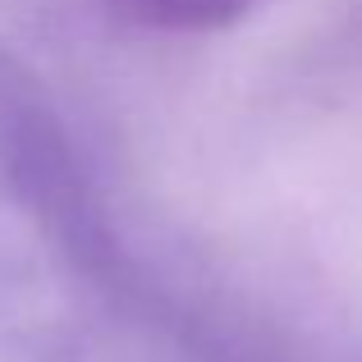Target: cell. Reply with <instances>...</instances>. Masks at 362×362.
<instances>
[{"label": "cell", "mask_w": 362, "mask_h": 362, "mask_svg": "<svg viewBox=\"0 0 362 362\" xmlns=\"http://www.w3.org/2000/svg\"><path fill=\"white\" fill-rule=\"evenodd\" d=\"M257 0H119L124 14L165 33H211L243 18Z\"/></svg>", "instance_id": "cell-1"}]
</instances>
